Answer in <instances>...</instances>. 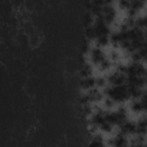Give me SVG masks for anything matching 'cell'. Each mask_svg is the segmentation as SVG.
<instances>
[{"label":"cell","mask_w":147,"mask_h":147,"mask_svg":"<svg viewBox=\"0 0 147 147\" xmlns=\"http://www.w3.org/2000/svg\"><path fill=\"white\" fill-rule=\"evenodd\" d=\"M93 70H94V67L90 63V62H84L80 67V76L82 78L83 77H88V76H93Z\"/></svg>","instance_id":"obj_12"},{"label":"cell","mask_w":147,"mask_h":147,"mask_svg":"<svg viewBox=\"0 0 147 147\" xmlns=\"http://www.w3.org/2000/svg\"><path fill=\"white\" fill-rule=\"evenodd\" d=\"M108 85H124L126 84V75L118 70H113L106 75Z\"/></svg>","instance_id":"obj_5"},{"label":"cell","mask_w":147,"mask_h":147,"mask_svg":"<svg viewBox=\"0 0 147 147\" xmlns=\"http://www.w3.org/2000/svg\"><path fill=\"white\" fill-rule=\"evenodd\" d=\"M140 101L142 102V106H144V113L147 114V90L145 88L141 96H140Z\"/></svg>","instance_id":"obj_15"},{"label":"cell","mask_w":147,"mask_h":147,"mask_svg":"<svg viewBox=\"0 0 147 147\" xmlns=\"http://www.w3.org/2000/svg\"><path fill=\"white\" fill-rule=\"evenodd\" d=\"M137 131V123L136 121L132 119H126L125 122H123L122 124L118 125V132H121L122 134L126 136V137H132L136 134Z\"/></svg>","instance_id":"obj_6"},{"label":"cell","mask_w":147,"mask_h":147,"mask_svg":"<svg viewBox=\"0 0 147 147\" xmlns=\"http://www.w3.org/2000/svg\"><path fill=\"white\" fill-rule=\"evenodd\" d=\"M129 111L136 114V115H140L144 113V106L142 102L140 101V99H131L129 100V107H127Z\"/></svg>","instance_id":"obj_10"},{"label":"cell","mask_w":147,"mask_h":147,"mask_svg":"<svg viewBox=\"0 0 147 147\" xmlns=\"http://www.w3.org/2000/svg\"><path fill=\"white\" fill-rule=\"evenodd\" d=\"M117 5H118V7L121 8V9H123V10H127L129 9V6H130V1L129 0H119L118 2H117Z\"/></svg>","instance_id":"obj_16"},{"label":"cell","mask_w":147,"mask_h":147,"mask_svg":"<svg viewBox=\"0 0 147 147\" xmlns=\"http://www.w3.org/2000/svg\"><path fill=\"white\" fill-rule=\"evenodd\" d=\"M145 145H146V147H147V137H146V141H145Z\"/></svg>","instance_id":"obj_18"},{"label":"cell","mask_w":147,"mask_h":147,"mask_svg":"<svg viewBox=\"0 0 147 147\" xmlns=\"http://www.w3.org/2000/svg\"><path fill=\"white\" fill-rule=\"evenodd\" d=\"M105 96L111 99L116 105H122L125 101L130 100L129 91L126 84L124 85H108L106 88H103Z\"/></svg>","instance_id":"obj_1"},{"label":"cell","mask_w":147,"mask_h":147,"mask_svg":"<svg viewBox=\"0 0 147 147\" xmlns=\"http://www.w3.org/2000/svg\"><path fill=\"white\" fill-rule=\"evenodd\" d=\"M85 36H86V38H87L88 41H91V40H95L96 34H95V30H94L93 24L87 25V26L85 28Z\"/></svg>","instance_id":"obj_14"},{"label":"cell","mask_w":147,"mask_h":147,"mask_svg":"<svg viewBox=\"0 0 147 147\" xmlns=\"http://www.w3.org/2000/svg\"><path fill=\"white\" fill-rule=\"evenodd\" d=\"M87 55H88V62L93 67H98L100 63H102L108 57V55L105 53L103 48H101V47H99L96 45L91 46Z\"/></svg>","instance_id":"obj_2"},{"label":"cell","mask_w":147,"mask_h":147,"mask_svg":"<svg viewBox=\"0 0 147 147\" xmlns=\"http://www.w3.org/2000/svg\"><path fill=\"white\" fill-rule=\"evenodd\" d=\"M144 79H145V85L147 86V69H146V72L144 75Z\"/></svg>","instance_id":"obj_17"},{"label":"cell","mask_w":147,"mask_h":147,"mask_svg":"<svg viewBox=\"0 0 147 147\" xmlns=\"http://www.w3.org/2000/svg\"><path fill=\"white\" fill-rule=\"evenodd\" d=\"M86 94L90 99V102L91 105H94V103H101L105 99V93H103V90H100L98 87H94V88H91L88 91H86Z\"/></svg>","instance_id":"obj_7"},{"label":"cell","mask_w":147,"mask_h":147,"mask_svg":"<svg viewBox=\"0 0 147 147\" xmlns=\"http://www.w3.org/2000/svg\"><path fill=\"white\" fill-rule=\"evenodd\" d=\"M79 86L82 90H84V92L96 87L95 86V76H88V77H83L79 82Z\"/></svg>","instance_id":"obj_11"},{"label":"cell","mask_w":147,"mask_h":147,"mask_svg":"<svg viewBox=\"0 0 147 147\" xmlns=\"http://www.w3.org/2000/svg\"><path fill=\"white\" fill-rule=\"evenodd\" d=\"M114 125L113 124H110L109 122H105V123H102L101 125H100V127H99V132L100 133H105V134H109V133H111L113 132V130H114Z\"/></svg>","instance_id":"obj_13"},{"label":"cell","mask_w":147,"mask_h":147,"mask_svg":"<svg viewBox=\"0 0 147 147\" xmlns=\"http://www.w3.org/2000/svg\"><path fill=\"white\" fill-rule=\"evenodd\" d=\"M88 147H108L107 140L103 138L102 133L96 132L91 137V139L88 141Z\"/></svg>","instance_id":"obj_8"},{"label":"cell","mask_w":147,"mask_h":147,"mask_svg":"<svg viewBox=\"0 0 147 147\" xmlns=\"http://www.w3.org/2000/svg\"><path fill=\"white\" fill-rule=\"evenodd\" d=\"M108 147H129V138L121 132H116L113 137L107 140Z\"/></svg>","instance_id":"obj_4"},{"label":"cell","mask_w":147,"mask_h":147,"mask_svg":"<svg viewBox=\"0 0 147 147\" xmlns=\"http://www.w3.org/2000/svg\"><path fill=\"white\" fill-rule=\"evenodd\" d=\"M136 123H137V131H136V134L147 137V114L140 116V117L136 121Z\"/></svg>","instance_id":"obj_9"},{"label":"cell","mask_w":147,"mask_h":147,"mask_svg":"<svg viewBox=\"0 0 147 147\" xmlns=\"http://www.w3.org/2000/svg\"><path fill=\"white\" fill-rule=\"evenodd\" d=\"M101 16L110 25L116 20V16H117V10H116L115 6L111 2H106L101 9Z\"/></svg>","instance_id":"obj_3"}]
</instances>
